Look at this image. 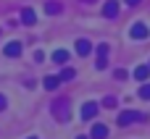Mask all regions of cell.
Segmentation results:
<instances>
[{
	"label": "cell",
	"mask_w": 150,
	"mask_h": 139,
	"mask_svg": "<svg viewBox=\"0 0 150 139\" xmlns=\"http://www.w3.org/2000/svg\"><path fill=\"white\" fill-rule=\"evenodd\" d=\"M103 16H105V18H116V16H119V3H116V0H108V3L103 5Z\"/></svg>",
	"instance_id": "cell-5"
},
{
	"label": "cell",
	"mask_w": 150,
	"mask_h": 139,
	"mask_svg": "<svg viewBox=\"0 0 150 139\" xmlns=\"http://www.w3.org/2000/svg\"><path fill=\"white\" fill-rule=\"evenodd\" d=\"M74 76H76V71H74V68H63V71H61V81H71Z\"/></svg>",
	"instance_id": "cell-14"
},
{
	"label": "cell",
	"mask_w": 150,
	"mask_h": 139,
	"mask_svg": "<svg viewBox=\"0 0 150 139\" xmlns=\"http://www.w3.org/2000/svg\"><path fill=\"white\" fill-rule=\"evenodd\" d=\"M3 53H5L8 58H18V55H21V42H8V45L3 47Z\"/></svg>",
	"instance_id": "cell-6"
},
{
	"label": "cell",
	"mask_w": 150,
	"mask_h": 139,
	"mask_svg": "<svg viewBox=\"0 0 150 139\" xmlns=\"http://www.w3.org/2000/svg\"><path fill=\"white\" fill-rule=\"evenodd\" d=\"M103 105H105V108H116V97H105Z\"/></svg>",
	"instance_id": "cell-17"
},
{
	"label": "cell",
	"mask_w": 150,
	"mask_h": 139,
	"mask_svg": "<svg viewBox=\"0 0 150 139\" xmlns=\"http://www.w3.org/2000/svg\"><path fill=\"white\" fill-rule=\"evenodd\" d=\"M98 110H100V105H98V102H84V105H82V118H84V121H90V118H95V116H98Z\"/></svg>",
	"instance_id": "cell-4"
},
{
	"label": "cell",
	"mask_w": 150,
	"mask_h": 139,
	"mask_svg": "<svg viewBox=\"0 0 150 139\" xmlns=\"http://www.w3.org/2000/svg\"><path fill=\"white\" fill-rule=\"evenodd\" d=\"M95 66H98V68H108V58H98Z\"/></svg>",
	"instance_id": "cell-18"
},
{
	"label": "cell",
	"mask_w": 150,
	"mask_h": 139,
	"mask_svg": "<svg viewBox=\"0 0 150 139\" xmlns=\"http://www.w3.org/2000/svg\"><path fill=\"white\" fill-rule=\"evenodd\" d=\"M69 60V50H55L53 53V63H66Z\"/></svg>",
	"instance_id": "cell-13"
},
{
	"label": "cell",
	"mask_w": 150,
	"mask_h": 139,
	"mask_svg": "<svg viewBox=\"0 0 150 139\" xmlns=\"http://www.w3.org/2000/svg\"><path fill=\"white\" fill-rule=\"evenodd\" d=\"M148 66H150V63H148Z\"/></svg>",
	"instance_id": "cell-25"
},
{
	"label": "cell",
	"mask_w": 150,
	"mask_h": 139,
	"mask_svg": "<svg viewBox=\"0 0 150 139\" xmlns=\"http://www.w3.org/2000/svg\"><path fill=\"white\" fill-rule=\"evenodd\" d=\"M140 97L142 100H150V84H142L140 87Z\"/></svg>",
	"instance_id": "cell-16"
},
{
	"label": "cell",
	"mask_w": 150,
	"mask_h": 139,
	"mask_svg": "<svg viewBox=\"0 0 150 139\" xmlns=\"http://www.w3.org/2000/svg\"><path fill=\"white\" fill-rule=\"evenodd\" d=\"M90 137H92V139H105V137H108V129H105L103 124H95V126H92V134H90Z\"/></svg>",
	"instance_id": "cell-9"
},
{
	"label": "cell",
	"mask_w": 150,
	"mask_h": 139,
	"mask_svg": "<svg viewBox=\"0 0 150 139\" xmlns=\"http://www.w3.org/2000/svg\"><path fill=\"white\" fill-rule=\"evenodd\" d=\"M148 76H150V66H137V68H134V79H137V81H145Z\"/></svg>",
	"instance_id": "cell-11"
},
{
	"label": "cell",
	"mask_w": 150,
	"mask_h": 139,
	"mask_svg": "<svg viewBox=\"0 0 150 139\" xmlns=\"http://www.w3.org/2000/svg\"><path fill=\"white\" fill-rule=\"evenodd\" d=\"M129 37H132V39H148V37H150V29L142 24V21H137V24H132Z\"/></svg>",
	"instance_id": "cell-2"
},
{
	"label": "cell",
	"mask_w": 150,
	"mask_h": 139,
	"mask_svg": "<svg viewBox=\"0 0 150 139\" xmlns=\"http://www.w3.org/2000/svg\"><path fill=\"white\" fill-rule=\"evenodd\" d=\"M69 108H71V102H69L66 97H61V100H55V102H53V116H55L58 121H69V118H71Z\"/></svg>",
	"instance_id": "cell-1"
},
{
	"label": "cell",
	"mask_w": 150,
	"mask_h": 139,
	"mask_svg": "<svg viewBox=\"0 0 150 139\" xmlns=\"http://www.w3.org/2000/svg\"><path fill=\"white\" fill-rule=\"evenodd\" d=\"M34 60H37V63H40V60H45V53H42V50H37V53H34Z\"/></svg>",
	"instance_id": "cell-19"
},
{
	"label": "cell",
	"mask_w": 150,
	"mask_h": 139,
	"mask_svg": "<svg viewBox=\"0 0 150 139\" xmlns=\"http://www.w3.org/2000/svg\"><path fill=\"white\" fill-rule=\"evenodd\" d=\"M21 21H24L26 26H32V24L37 21V13H34L32 8H24V11H21Z\"/></svg>",
	"instance_id": "cell-7"
},
{
	"label": "cell",
	"mask_w": 150,
	"mask_h": 139,
	"mask_svg": "<svg viewBox=\"0 0 150 139\" xmlns=\"http://www.w3.org/2000/svg\"><path fill=\"white\" fill-rule=\"evenodd\" d=\"M76 139H90V137H76Z\"/></svg>",
	"instance_id": "cell-23"
},
{
	"label": "cell",
	"mask_w": 150,
	"mask_h": 139,
	"mask_svg": "<svg viewBox=\"0 0 150 139\" xmlns=\"http://www.w3.org/2000/svg\"><path fill=\"white\" fill-rule=\"evenodd\" d=\"M127 76H129V74H127L124 68H119V71H116V79H127Z\"/></svg>",
	"instance_id": "cell-20"
},
{
	"label": "cell",
	"mask_w": 150,
	"mask_h": 139,
	"mask_svg": "<svg viewBox=\"0 0 150 139\" xmlns=\"http://www.w3.org/2000/svg\"><path fill=\"white\" fill-rule=\"evenodd\" d=\"M5 105H8V100H5V97L0 95V110H5Z\"/></svg>",
	"instance_id": "cell-21"
},
{
	"label": "cell",
	"mask_w": 150,
	"mask_h": 139,
	"mask_svg": "<svg viewBox=\"0 0 150 139\" xmlns=\"http://www.w3.org/2000/svg\"><path fill=\"white\" fill-rule=\"evenodd\" d=\"M137 3H140V0H127V5H137Z\"/></svg>",
	"instance_id": "cell-22"
},
{
	"label": "cell",
	"mask_w": 150,
	"mask_h": 139,
	"mask_svg": "<svg viewBox=\"0 0 150 139\" xmlns=\"http://www.w3.org/2000/svg\"><path fill=\"white\" fill-rule=\"evenodd\" d=\"M145 116L142 113H137V110H124V113H119V126H129L132 121H142Z\"/></svg>",
	"instance_id": "cell-3"
},
{
	"label": "cell",
	"mask_w": 150,
	"mask_h": 139,
	"mask_svg": "<svg viewBox=\"0 0 150 139\" xmlns=\"http://www.w3.org/2000/svg\"><path fill=\"white\" fill-rule=\"evenodd\" d=\"M61 11H63V5H61L58 0H50V3H45V13L55 16V13H61Z\"/></svg>",
	"instance_id": "cell-10"
},
{
	"label": "cell",
	"mask_w": 150,
	"mask_h": 139,
	"mask_svg": "<svg viewBox=\"0 0 150 139\" xmlns=\"http://www.w3.org/2000/svg\"><path fill=\"white\" fill-rule=\"evenodd\" d=\"M58 84H61V76H45V81H42L45 89H58Z\"/></svg>",
	"instance_id": "cell-12"
},
{
	"label": "cell",
	"mask_w": 150,
	"mask_h": 139,
	"mask_svg": "<svg viewBox=\"0 0 150 139\" xmlns=\"http://www.w3.org/2000/svg\"><path fill=\"white\" fill-rule=\"evenodd\" d=\"M76 55H90V50H92V45L87 42V39H76Z\"/></svg>",
	"instance_id": "cell-8"
},
{
	"label": "cell",
	"mask_w": 150,
	"mask_h": 139,
	"mask_svg": "<svg viewBox=\"0 0 150 139\" xmlns=\"http://www.w3.org/2000/svg\"><path fill=\"white\" fill-rule=\"evenodd\" d=\"M108 50H111V47H108L105 42H103V45H98V58H108Z\"/></svg>",
	"instance_id": "cell-15"
},
{
	"label": "cell",
	"mask_w": 150,
	"mask_h": 139,
	"mask_svg": "<svg viewBox=\"0 0 150 139\" xmlns=\"http://www.w3.org/2000/svg\"><path fill=\"white\" fill-rule=\"evenodd\" d=\"M26 139H34V137H26Z\"/></svg>",
	"instance_id": "cell-24"
}]
</instances>
